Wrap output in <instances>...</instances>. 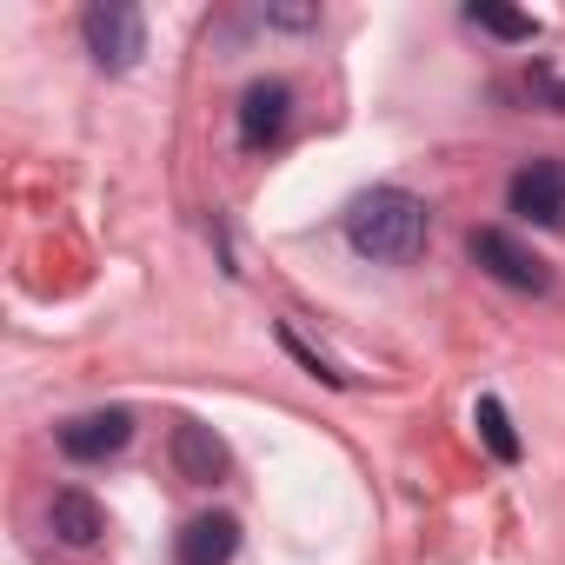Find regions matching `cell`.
Listing matches in <instances>:
<instances>
[{
  "label": "cell",
  "mask_w": 565,
  "mask_h": 565,
  "mask_svg": "<svg viewBox=\"0 0 565 565\" xmlns=\"http://www.w3.org/2000/svg\"><path fill=\"white\" fill-rule=\"evenodd\" d=\"M347 239L360 259H380V266H406L426 253V206L399 186H373L353 200L347 213Z\"/></svg>",
  "instance_id": "obj_1"
},
{
  "label": "cell",
  "mask_w": 565,
  "mask_h": 565,
  "mask_svg": "<svg viewBox=\"0 0 565 565\" xmlns=\"http://www.w3.org/2000/svg\"><path fill=\"white\" fill-rule=\"evenodd\" d=\"M81 41L107 74H127L147 54V21H140V8H127V0H94L81 14Z\"/></svg>",
  "instance_id": "obj_2"
},
{
  "label": "cell",
  "mask_w": 565,
  "mask_h": 565,
  "mask_svg": "<svg viewBox=\"0 0 565 565\" xmlns=\"http://www.w3.org/2000/svg\"><path fill=\"white\" fill-rule=\"evenodd\" d=\"M466 253L499 279V287H512V294H552V266H545L532 246H519L505 226H472Z\"/></svg>",
  "instance_id": "obj_3"
},
{
  "label": "cell",
  "mask_w": 565,
  "mask_h": 565,
  "mask_svg": "<svg viewBox=\"0 0 565 565\" xmlns=\"http://www.w3.org/2000/svg\"><path fill=\"white\" fill-rule=\"evenodd\" d=\"M505 200H512L519 220H532V226H545V233H565V160H532V167H519L512 186H505Z\"/></svg>",
  "instance_id": "obj_4"
},
{
  "label": "cell",
  "mask_w": 565,
  "mask_h": 565,
  "mask_svg": "<svg viewBox=\"0 0 565 565\" xmlns=\"http://www.w3.org/2000/svg\"><path fill=\"white\" fill-rule=\"evenodd\" d=\"M127 439H134V413H127V406L81 413V419H67V426H61V452H67L74 466H100V459H114Z\"/></svg>",
  "instance_id": "obj_5"
},
{
  "label": "cell",
  "mask_w": 565,
  "mask_h": 565,
  "mask_svg": "<svg viewBox=\"0 0 565 565\" xmlns=\"http://www.w3.org/2000/svg\"><path fill=\"white\" fill-rule=\"evenodd\" d=\"M287 120H294V87L287 81H253L246 87V100H239V140L253 153L287 134Z\"/></svg>",
  "instance_id": "obj_6"
},
{
  "label": "cell",
  "mask_w": 565,
  "mask_h": 565,
  "mask_svg": "<svg viewBox=\"0 0 565 565\" xmlns=\"http://www.w3.org/2000/svg\"><path fill=\"white\" fill-rule=\"evenodd\" d=\"M173 552H180V565H226L239 552V519L233 512H200V519H186Z\"/></svg>",
  "instance_id": "obj_7"
},
{
  "label": "cell",
  "mask_w": 565,
  "mask_h": 565,
  "mask_svg": "<svg viewBox=\"0 0 565 565\" xmlns=\"http://www.w3.org/2000/svg\"><path fill=\"white\" fill-rule=\"evenodd\" d=\"M173 466H180V479H193V486H213V479L226 472V446L213 439V426H200V419H180V426H173Z\"/></svg>",
  "instance_id": "obj_8"
},
{
  "label": "cell",
  "mask_w": 565,
  "mask_h": 565,
  "mask_svg": "<svg viewBox=\"0 0 565 565\" xmlns=\"http://www.w3.org/2000/svg\"><path fill=\"white\" fill-rule=\"evenodd\" d=\"M54 539L61 545H94L100 532H107V512L94 505V492H81V486H67V492H54Z\"/></svg>",
  "instance_id": "obj_9"
},
{
  "label": "cell",
  "mask_w": 565,
  "mask_h": 565,
  "mask_svg": "<svg viewBox=\"0 0 565 565\" xmlns=\"http://www.w3.org/2000/svg\"><path fill=\"white\" fill-rule=\"evenodd\" d=\"M472 426H479V439H486V452H492L499 466H519V452H525V446H519V433H512V413H505L492 393L472 406Z\"/></svg>",
  "instance_id": "obj_10"
},
{
  "label": "cell",
  "mask_w": 565,
  "mask_h": 565,
  "mask_svg": "<svg viewBox=\"0 0 565 565\" xmlns=\"http://www.w3.org/2000/svg\"><path fill=\"white\" fill-rule=\"evenodd\" d=\"M466 21H472V28H486V34H499V41H532V34H539V21H532V14L492 8V0H472V8H466Z\"/></svg>",
  "instance_id": "obj_11"
},
{
  "label": "cell",
  "mask_w": 565,
  "mask_h": 565,
  "mask_svg": "<svg viewBox=\"0 0 565 565\" xmlns=\"http://www.w3.org/2000/svg\"><path fill=\"white\" fill-rule=\"evenodd\" d=\"M279 347H287V353H294V360H300L313 380H327V386H347V373H333V366H327V360H320V353H313L300 333H294V327H279Z\"/></svg>",
  "instance_id": "obj_12"
},
{
  "label": "cell",
  "mask_w": 565,
  "mask_h": 565,
  "mask_svg": "<svg viewBox=\"0 0 565 565\" xmlns=\"http://www.w3.org/2000/svg\"><path fill=\"white\" fill-rule=\"evenodd\" d=\"M532 81H539V94H545V107H552V114H565V81H552L545 67H539Z\"/></svg>",
  "instance_id": "obj_13"
}]
</instances>
